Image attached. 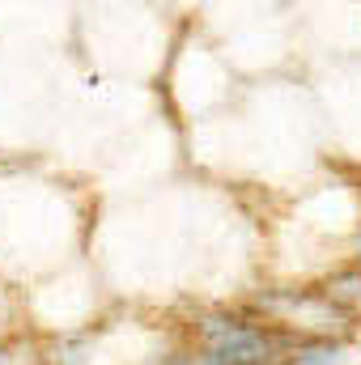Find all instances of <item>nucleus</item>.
<instances>
[{
	"mask_svg": "<svg viewBox=\"0 0 361 365\" xmlns=\"http://www.w3.org/2000/svg\"><path fill=\"white\" fill-rule=\"evenodd\" d=\"M208 353L200 365H285L289 361V340L264 327V323H208Z\"/></svg>",
	"mask_w": 361,
	"mask_h": 365,
	"instance_id": "1",
	"label": "nucleus"
},
{
	"mask_svg": "<svg viewBox=\"0 0 361 365\" xmlns=\"http://www.w3.org/2000/svg\"><path fill=\"white\" fill-rule=\"evenodd\" d=\"M327 302L340 306L345 314H361V272H349L327 284Z\"/></svg>",
	"mask_w": 361,
	"mask_h": 365,
	"instance_id": "2",
	"label": "nucleus"
},
{
	"mask_svg": "<svg viewBox=\"0 0 361 365\" xmlns=\"http://www.w3.org/2000/svg\"><path fill=\"white\" fill-rule=\"evenodd\" d=\"M357 251H361V238H357Z\"/></svg>",
	"mask_w": 361,
	"mask_h": 365,
	"instance_id": "3",
	"label": "nucleus"
}]
</instances>
